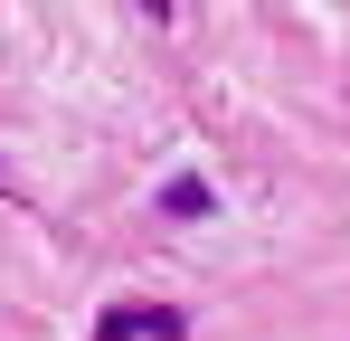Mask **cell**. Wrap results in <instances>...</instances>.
I'll return each instance as SVG.
<instances>
[{
	"instance_id": "1",
	"label": "cell",
	"mask_w": 350,
	"mask_h": 341,
	"mask_svg": "<svg viewBox=\"0 0 350 341\" xmlns=\"http://www.w3.org/2000/svg\"><path fill=\"white\" fill-rule=\"evenodd\" d=\"M142 10H152V19H171V10H180V0H142Z\"/></svg>"
},
{
	"instance_id": "2",
	"label": "cell",
	"mask_w": 350,
	"mask_h": 341,
	"mask_svg": "<svg viewBox=\"0 0 350 341\" xmlns=\"http://www.w3.org/2000/svg\"><path fill=\"white\" fill-rule=\"evenodd\" d=\"M0 190H10V170H0Z\"/></svg>"
}]
</instances>
